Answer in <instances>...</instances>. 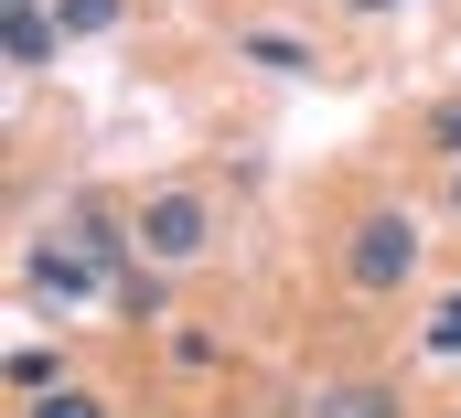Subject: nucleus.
<instances>
[{
  "label": "nucleus",
  "instance_id": "f257e3e1",
  "mask_svg": "<svg viewBox=\"0 0 461 418\" xmlns=\"http://www.w3.org/2000/svg\"><path fill=\"white\" fill-rule=\"evenodd\" d=\"M344 279L365 290V301H397L408 279H419V214L408 204H365L344 236Z\"/></svg>",
  "mask_w": 461,
  "mask_h": 418
},
{
  "label": "nucleus",
  "instance_id": "f03ea898",
  "mask_svg": "<svg viewBox=\"0 0 461 418\" xmlns=\"http://www.w3.org/2000/svg\"><path fill=\"white\" fill-rule=\"evenodd\" d=\"M129 247H140L150 268H194V258L215 247V204H204L194 183H172V194H150V204L129 214Z\"/></svg>",
  "mask_w": 461,
  "mask_h": 418
},
{
  "label": "nucleus",
  "instance_id": "7ed1b4c3",
  "mask_svg": "<svg viewBox=\"0 0 461 418\" xmlns=\"http://www.w3.org/2000/svg\"><path fill=\"white\" fill-rule=\"evenodd\" d=\"M108 279H129V268H108V258H97V247H76V236H43V247L22 258V290H32V301H65V312H76V301H97Z\"/></svg>",
  "mask_w": 461,
  "mask_h": 418
},
{
  "label": "nucleus",
  "instance_id": "20e7f679",
  "mask_svg": "<svg viewBox=\"0 0 461 418\" xmlns=\"http://www.w3.org/2000/svg\"><path fill=\"white\" fill-rule=\"evenodd\" d=\"M301 418H408V408H397L386 386H322V397H312Z\"/></svg>",
  "mask_w": 461,
  "mask_h": 418
},
{
  "label": "nucleus",
  "instance_id": "39448f33",
  "mask_svg": "<svg viewBox=\"0 0 461 418\" xmlns=\"http://www.w3.org/2000/svg\"><path fill=\"white\" fill-rule=\"evenodd\" d=\"M0 43H11V65H54V54H65L54 11H32V22H0Z\"/></svg>",
  "mask_w": 461,
  "mask_h": 418
},
{
  "label": "nucleus",
  "instance_id": "423d86ee",
  "mask_svg": "<svg viewBox=\"0 0 461 418\" xmlns=\"http://www.w3.org/2000/svg\"><path fill=\"white\" fill-rule=\"evenodd\" d=\"M54 386H65V365H54V343H22V354H11V397L32 408V397H54Z\"/></svg>",
  "mask_w": 461,
  "mask_h": 418
},
{
  "label": "nucleus",
  "instance_id": "0eeeda50",
  "mask_svg": "<svg viewBox=\"0 0 461 418\" xmlns=\"http://www.w3.org/2000/svg\"><path fill=\"white\" fill-rule=\"evenodd\" d=\"M118 11L129 0H54V32L65 43H97V32H118Z\"/></svg>",
  "mask_w": 461,
  "mask_h": 418
},
{
  "label": "nucleus",
  "instance_id": "6e6552de",
  "mask_svg": "<svg viewBox=\"0 0 461 418\" xmlns=\"http://www.w3.org/2000/svg\"><path fill=\"white\" fill-rule=\"evenodd\" d=\"M236 54H247V65H268V76H312V54H301L290 32H236Z\"/></svg>",
  "mask_w": 461,
  "mask_h": 418
},
{
  "label": "nucleus",
  "instance_id": "1a4fd4ad",
  "mask_svg": "<svg viewBox=\"0 0 461 418\" xmlns=\"http://www.w3.org/2000/svg\"><path fill=\"white\" fill-rule=\"evenodd\" d=\"M22 418H108V397L97 386H54V397H32Z\"/></svg>",
  "mask_w": 461,
  "mask_h": 418
},
{
  "label": "nucleus",
  "instance_id": "9d476101",
  "mask_svg": "<svg viewBox=\"0 0 461 418\" xmlns=\"http://www.w3.org/2000/svg\"><path fill=\"white\" fill-rule=\"evenodd\" d=\"M118 301H129L140 322H161V268H129V279H118Z\"/></svg>",
  "mask_w": 461,
  "mask_h": 418
},
{
  "label": "nucleus",
  "instance_id": "9b49d317",
  "mask_svg": "<svg viewBox=\"0 0 461 418\" xmlns=\"http://www.w3.org/2000/svg\"><path fill=\"white\" fill-rule=\"evenodd\" d=\"M429 150H440V161L461 172V97H451V107H429Z\"/></svg>",
  "mask_w": 461,
  "mask_h": 418
},
{
  "label": "nucleus",
  "instance_id": "f8f14e48",
  "mask_svg": "<svg viewBox=\"0 0 461 418\" xmlns=\"http://www.w3.org/2000/svg\"><path fill=\"white\" fill-rule=\"evenodd\" d=\"M429 354H461V290L440 301V312H429Z\"/></svg>",
  "mask_w": 461,
  "mask_h": 418
},
{
  "label": "nucleus",
  "instance_id": "ddd939ff",
  "mask_svg": "<svg viewBox=\"0 0 461 418\" xmlns=\"http://www.w3.org/2000/svg\"><path fill=\"white\" fill-rule=\"evenodd\" d=\"M32 11H54V0H0V22H32Z\"/></svg>",
  "mask_w": 461,
  "mask_h": 418
},
{
  "label": "nucleus",
  "instance_id": "4468645a",
  "mask_svg": "<svg viewBox=\"0 0 461 418\" xmlns=\"http://www.w3.org/2000/svg\"><path fill=\"white\" fill-rule=\"evenodd\" d=\"M354 11H397V0H354Z\"/></svg>",
  "mask_w": 461,
  "mask_h": 418
},
{
  "label": "nucleus",
  "instance_id": "2eb2a0df",
  "mask_svg": "<svg viewBox=\"0 0 461 418\" xmlns=\"http://www.w3.org/2000/svg\"><path fill=\"white\" fill-rule=\"evenodd\" d=\"M451 204H461V172H451Z\"/></svg>",
  "mask_w": 461,
  "mask_h": 418
}]
</instances>
